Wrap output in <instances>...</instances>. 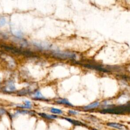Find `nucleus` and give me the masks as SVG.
<instances>
[{
    "instance_id": "1",
    "label": "nucleus",
    "mask_w": 130,
    "mask_h": 130,
    "mask_svg": "<svg viewBox=\"0 0 130 130\" xmlns=\"http://www.w3.org/2000/svg\"><path fill=\"white\" fill-rule=\"evenodd\" d=\"M53 56L59 60L76 61L78 58L77 54L75 53L69 51L55 50L52 52Z\"/></svg>"
},
{
    "instance_id": "2",
    "label": "nucleus",
    "mask_w": 130,
    "mask_h": 130,
    "mask_svg": "<svg viewBox=\"0 0 130 130\" xmlns=\"http://www.w3.org/2000/svg\"><path fill=\"white\" fill-rule=\"evenodd\" d=\"M83 66L88 69L96 70L100 72H103L104 73H109L111 72V70L109 68H107L104 66L94 64H85L83 65Z\"/></svg>"
},
{
    "instance_id": "3",
    "label": "nucleus",
    "mask_w": 130,
    "mask_h": 130,
    "mask_svg": "<svg viewBox=\"0 0 130 130\" xmlns=\"http://www.w3.org/2000/svg\"><path fill=\"white\" fill-rule=\"evenodd\" d=\"M100 105V103L99 101H95L94 102L88 105L85 106L83 107V109L85 110H93L94 109L97 108L98 107H99Z\"/></svg>"
},
{
    "instance_id": "4",
    "label": "nucleus",
    "mask_w": 130,
    "mask_h": 130,
    "mask_svg": "<svg viewBox=\"0 0 130 130\" xmlns=\"http://www.w3.org/2000/svg\"><path fill=\"white\" fill-rule=\"evenodd\" d=\"M56 103L60 105H64L67 106L73 107V105L66 98H59L56 101Z\"/></svg>"
},
{
    "instance_id": "5",
    "label": "nucleus",
    "mask_w": 130,
    "mask_h": 130,
    "mask_svg": "<svg viewBox=\"0 0 130 130\" xmlns=\"http://www.w3.org/2000/svg\"><path fill=\"white\" fill-rule=\"evenodd\" d=\"M39 116L41 117L42 118L47 119V120H53L56 119L58 118V116L55 114H49L45 113H39Z\"/></svg>"
},
{
    "instance_id": "6",
    "label": "nucleus",
    "mask_w": 130,
    "mask_h": 130,
    "mask_svg": "<svg viewBox=\"0 0 130 130\" xmlns=\"http://www.w3.org/2000/svg\"><path fill=\"white\" fill-rule=\"evenodd\" d=\"M16 107L21 109H31L32 108V103L29 101H25L23 104H18Z\"/></svg>"
},
{
    "instance_id": "7",
    "label": "nucleus",
    "mask_w": 130,
    "mask_h": 130,
    "mask_svg": "<svg viewBox=\"0 0 130 130\" xmlns=\"http://www.w3.org/2000/svg\"><path fill=\"white\" fill-rule=\"evenodd\" d=\"M34 98L36 100H44V101H47L48 100L43 96L41 93L39 91L36 92L34 94Z\"/></svg>"
},
{
    "instance_id": "8",
    "label": "nucleus",
    "mask_w": 130,
    "mask_h": 130,
    "mask_svg": "<svg viewBox=\"0 0 130 130\" xmlns=\"http://www.w3.org/2000/svg\"><path fill=\"white\" fill-rule=\"evenodd\" d=\"M107 125L110 127H114L115 128H117L119 129H122L123 127V125L122 124L118 123H116V122H109L107 123Z\"/></svg>"
},
{
    "instance_id": "9",
    "label": "nucleus",
    "mask_w": 130,
    "mask_h": 130,
    "mask_svg": "<svg viewBox=\"0 0 130 130\" xmlns=\"http://www.w3.org/2000/svg\"><path fill=\"white\" fill-rule=\"evenodd\" d=\"M4 90L7 92H12L15 91V88L14 85L12 83H9L5 86Z\"/></svg>"
},
{
    "instance_id": "10",
    "label": "nucleus",
    "mask_w": 130,
    "mask_h": 130,
    "mask_svg": "<svg viewBox=\"0 0 130 130\" xmlns=\"http://www.w3.org/2000/svg\"><path fill=\"white\" fill-rule=\"evenodd\" d=\"M50 111L51 113L53 114H58V115H61L63 113V111L60 109L56 108H51L50 110Z\"/></svg>"
},
{
    "instance_id": "11",
    "label": "nucleus",
    "mask_w": 130,
    "mask_h": 130,
    "mask_svg": "<svg viewBox=\"0 0 130 130\" xmlns=\"http://www.w3.org/2000/svg\"><path fill=\"white\" fill-rule=\"evenodd\" d=\"M64 118L66 120H67V121H68L69 122H70V123H71L72 124H74V125H80L81 122L78 121V120H74V119H71V118H67V117H64Z\"/></svg>"
},
{
    "instance_id": "12",
    "label": "nucleus",
    "mask_w": 130,
    "mask_h": 130,
    "mask_svg": "<svg viewBox=\"0 0 130 130\" xmlns=\"http://www.w3.org/2000/svg\"><path fill=\"white\" fill-rule=\"evenodd\" d=\"M30 93V90H27V89H23L21 91H20L18 94L20 95H27L28 93Z\"/></svg>"
},
{
    "instance_id": "13",
    "label": "nucleus",
    "mask_w": 130,
    "mask_h": 130,
    "mask_svg": "<svg viewBox=\"0 0 130 130\" xmlns=\"http://www.w3.org/2000/svg\"><path fill=\"white\" fill-rule=\"evenodd\" d=\"M68 113L71 115H76L79 114L78 111L74 110H69L68 111Z\"/></svg>"
},
{
    "instance_id": "14",
    "label": "nucleus",
    "mask_w": 130,
    "mask_h": 130,
    "mask_svg": "<svg viewBox=\"0 0 130 130\" xmlns=\"http://www.w3.org/2000/svg\"><path fill=\"white\" fill-rule=\"evenodd\" d=\"M7 113V111L4 109L0 108V116H2L3 115L6 114Z\"/></svg>"
},
{
    "instance_id": "15",
    "label": "nucleus",
    "mask_w": 130,
    "mask_h": 130,
    "mask_svg": "<svg viewBox=\"0 0 130 130\" xmlns=\"http://www.w3.org/2000/svg\"><path fill=\"white\" fill-rule=\"evenodd\" d=\"M6 23V20L4 18H1L0 19V27L3 26Z\"/></svg>"
},
{
    "instance_id": "16",
    "label": "nucleus",
    "mask_w": 130,
    "mask_h": 130,
    "mask_svg": "<svg viewBox=\"0 0 130 130\" xmlns=\"http://www.w3.org/2000/svg\"><path fill=\"white\" fill-rule=\"evenodd\" d=\"M94 130H97V129H94Z\"/></svg>"
}]
</instances>
